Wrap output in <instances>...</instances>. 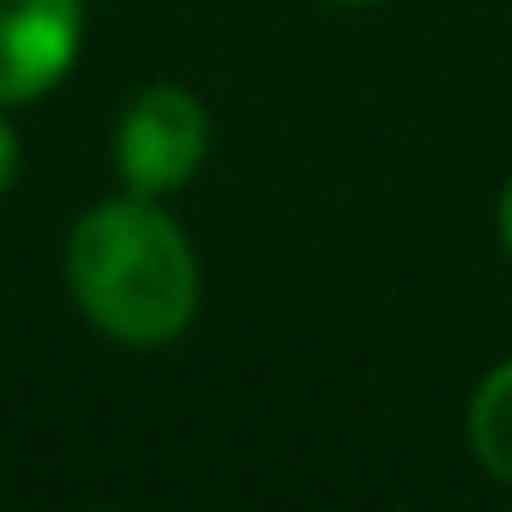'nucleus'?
Here are the masks:
<instances>
[{
  "label": "nucleus",
  "instance_id": "4",
  "mask_svg": "<svg viewBox=\"0 0 512 512\" xmlns=\"http://www.w3.org/2000/svg\"><path fill=\"white\" fill-rule=\"evenodd\" d=\"M470 446L476 458L512 482V362H500L482 386H476V404H470Z\"/></svg>",
  "mask_w": 512,
  "mask_h": 512
},
{
  "label": "nucleus",
  "instance_id": "2",
  "mask_svg": "<svg viewBox=\"0 0 512 512\" xmlns=\"http://www.w3.org/2000/svg\"><path fill=\"white\" fill-rule=\"evenodd\" d=\"M205 145H211V121L199 97H187L181 85H151L127 103L115 127V169L133 193L157 199L193 181V169L205 163Z\"/></svg>",
  "mask_w": 512,
  "mask_h": 512
},
{
  "label": "nucleus",
  "instance_id": "6",
  "mask_svg": "<svg viewBox=\"0 0 512 512\" xmlns=\"http://www.w3.org/2000/svg\"><path fill=\"white\" fill-rule=\"evenodd\" d=\"M500 241H506V253H512V187H506V199H500Z\"/></svg>",
  "mask_w": 512,
  "mask_h": 512
},
{
  "label": "nucleus",
  "instance_id": "1",
  "mask_svg": "<svg viewBox=\"0 0 512 512\" xmlns=\"http://www.w3.org/2000/svg\"><path fill=\"white\" fill-rule=\"evenodd\" d=\"M67 284L85 320L121 344H169L199 302L187 235L145 199H109L67 241Z\"/></svg>",
  "mask_w": 512,
  "mask_h": 512
},
{
  "label": "nucleus",
  "instance_id": "7",
  "mask_svg": "<svg viewBox=\"0 0 512 512\" xmlns=\"http://www.w3.org/2000/svg\"><path fill=\"white\" fill-rule=\"evenodd\" d=\"M350 7H362V0H350Z\"/></svg>",
  "mask_w": 512,
  "mask_h": 512
},
{
  "label": "nucleus",
  "instance_id": "3",
  "mask_svg": "<svg viewBox=\"0 0 512 512\" xmlns=\"http://www.w3.org/2000/svg\"><path fill=\"white\" fill-rule=\"evenodd\" d=\"M79 0H0V103L55 91L79 55Z\"/></svg>",
  "mask_w": 512,
  "mask_h": 512
},
{
  "label": "nucleus",
  "instance_id": "5",
  "mask_svg": "<svg viewBox=\"0 0 512 512\" xmlns=\"http://www.w3.org/2000/svg\"><path fill=\"white\" fill-rule=\"evenodd\" d=\"M13 169H19V139H13V127H7V121H0V193H7Z\"/></svg>",
  "mask_w": 512,
  "mask_h": 512
}]
</instances>
